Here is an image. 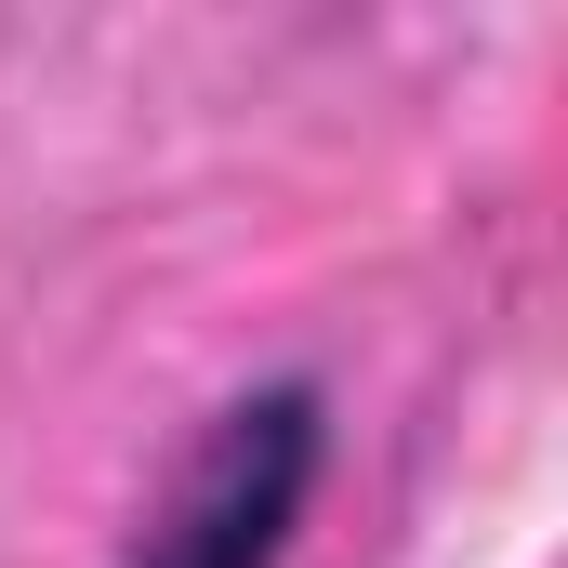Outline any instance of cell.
I'll use <instances>...</instances> for the list:
<instances>
[{
    "label": "cell",
    "instance_id": "6da1fadb",
    "mask_svg": "<svg viewBox=\"0 0 568 568\" xmlns=\"http://www.w3.org/2000/svg\"><path fill=\"white\" fill-rule=\"evenodd\" d=\"M304 489H317V397L265 384V397L212 410V436L172 463V489L145 503L120 568H278Z\"/></svg>",
    "mask_w": 568,
    "mask_h": 568
}]
</instances>
